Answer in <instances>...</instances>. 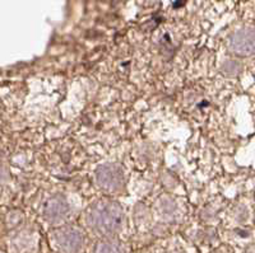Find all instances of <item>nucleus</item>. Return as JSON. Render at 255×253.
I'll list each match as a JSON object with an SVG mask.
<instances>
[{
  "label": "nucleus",
  "mask_w": 255,
  "mask_h": 253,
  "mask_svg": "<svg viewBox=\"0 0 255 253\" xmlns=\"http://www.w3.org/2000/svg\"><path fill=\"white\" fill-rule=\"evenodd\" d=\"M100 183L109 190L118 188L122 183V173L119 170H114V168H106L105 170L100 172L99 174Z\"/></svg>",
  "instance_id": "nucleus-2"
},
{
  "label": "nucleus",
  "mask_w": 255,
  "mask_h": 253,
  "mask_svg": "<svg viewBox=\"0 0 255 253\" xmlns=\"http://www.w3.org/2000/svg\"><path fill=\"white\" fill-rule=\"evenodd\" d=\"M90 224L101 232L110 233L122 224V209L113 202H101L91 210Z\"/></svg>",
  "instance_id": "nucleus-1"
}]
</instances>
